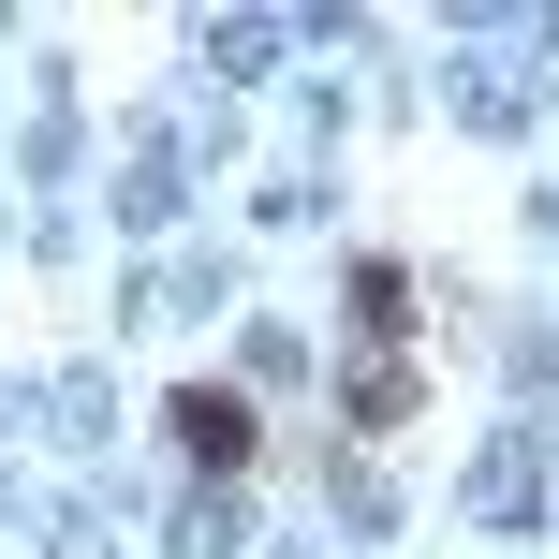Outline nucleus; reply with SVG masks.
<instances>
[{
	"mask_svg": "<svg viewBox=\"0 0 559 559\" xmlns=\"http://www.w3.org/2000/svg\"><path fill=\"white\" fill-rule=\"evenodd\" d=\"M163 427H177V456H192V472H251V456H265V427H251V397H236V383H177Z\"/></svg>",
	"mask_w": 559,
	"mask_h": 559,
	"instance_id": "obj_1",
	"label": "nucleus"
}]
</instances>
